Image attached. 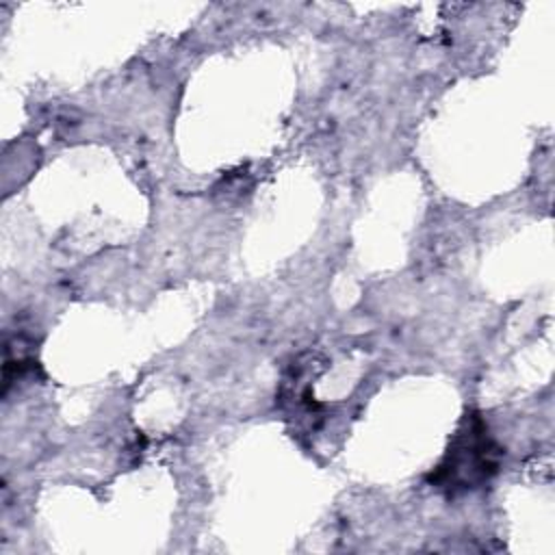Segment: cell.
<instances>
[{
	"instance_id": "6da1fadb",
	"label": "cell",
	"mask_w": 555,
	"mask_h": 555,
	"mask_svg": "<svg viewBox=\"0 0 555 555\" xmlns=\"http://www.w3.org/2000/svg\"><path fill=\"white\" fill-rule=\"evenodd\" d=\"M501 453L483 418L479 414H466L442 462L429 475V481L449 496L477 490L496 475Z\"/></svg>"
}]
</instances>
